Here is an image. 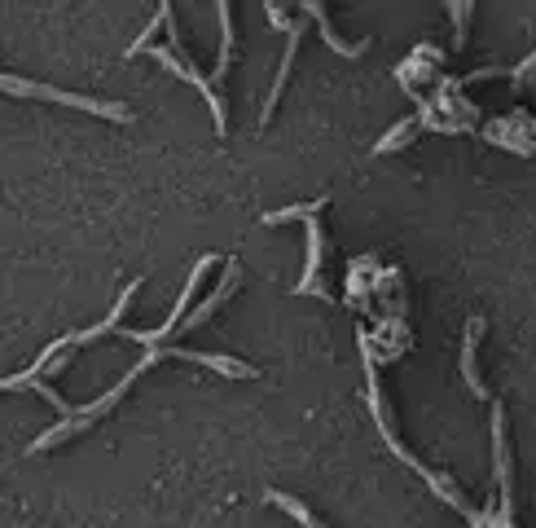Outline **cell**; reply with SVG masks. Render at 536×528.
<instances>
[{"label": "cell", "instance_id": "16", "mask_svg": "<svg viewBox=\"0 0 536 528\" xmlns=\"http://www.w3.org/2000/svg\"><path fill=\"white\" fill-rule=\"evenodd\" d=\"M264 502L282 506V511H286V515H295V520H299V524H304V528H326V524H321V520H317V515H312V511H308V506H304V502H299V498H290V493H282V489H268V493H264Z\"/></svg>", "mask_w": 536, "mask_h": 528}, {"label": "cell", "instance_id": "17", "mask_svg": "<svg viewBox=\"0 0 536 528\" xmlns=\"http://www.w3.org/2000/svg\"><path fill=\"white\" fill-rule=\"evenodd\" d=\"M449 9V18H453V49H466V27H471V14H475V5L471 0H457V5H444Z\"/></svg>", "mask_w": 536, "mask_h": 528}, {"label": "cell", "instance_id": "7", "mask_svg": "<svg viewBox=\"0 0 536 528\" xmlns=\"http://www.w3.org/2000/svg\"><path fill=\"white\" fill-rule=\"evenodd\" d=\"M264 18H268V27H277V31H282L286 44H282V66H277V75H273V88H268V97H264L260 128L273 124L277 102H282V93H286V84H290V71H295L299 40H304V31H308V18L299 14L295 5H282V0H268V5H264Z\"/></svg>", "mask_w": 536, "mask_h": 528}, {"label": "cell", "instance_id": "4", "mask_svg": "<svg viewBox=\"0 0 536 528\" xmlns=\"http://www.w3.org/2000/svg\"><path fill=\"white\" fill-rule=\"evenodd\" d=\"M326 198H312V203H295V207H277V212H264L260 216V225H290V220H299L304 225V234H308V256H304V278H299L290 291L295 295H308V300H326L334 304L339 295L326 286V278H321V269H326Z\"/></svg>", "mask_w": 536, "mask_h": 528}, {"label": "cell", "instance_id": "8", "mask_svg": "<svg viewBox=\"0 0 536 528\" xmlns=\"http://www.w3.org/2000/svg\"><path fill=\"white\" fill-rule=\"evenodd\" d=\"M0 93H9V97H36V102H53V106H71V110H84V115L110 119V124H132V110L124 102L66 93V88H53V84H40V80H22V75H5V71H0Z\"/></svg>", "mask_w": 536, "mask_h": 528}, {"label": "cell", "instance_id": "9", "mask_svg": "<svg viewBox=\"0 0 536 528\" xmlns=\"http://www.w3.org/2000/svg\"><path fill=\"white\" fill-rule=\"evenodd\" d=\"M387 300H405V286H400V269H387L378 256H356L348 264V295H343V304L348 308H378Z\"/></svg>", "mask_w": 536, "mask_h": 528}, {"label": "cell", "instance_id": "5", "mask_svg": "<svg viewBox=\"0 0 536 528\" xmlns=\"http://www.w3.org/2000/svg\"><path fill=\"white\" fill-rule=\"evenodd\" d=\"M163 31H167V44H150V58L163 66L167 75H176V80H185V84H194L198 88V97L207 102L211 110V124H216V137H229V106H225V93H220L216 84H211V75H203L194 62H189V53H185V44H181V31H176V5H167L163 0Z\"/></svg>", "mask_w": 536, "mask_h": 528}, {"label": "cell", "instance_id": "14", "mask_svg": "<svg viewBox=\"0 0 536 528\" xmlns=\"http://www.w3.org/2000/svg\"><path fill=\"white\" fill-rule=\"evenodd\" d=\"M484 330H488L484 317H471V322H466V335H462V379H466V388H471L475 401H493V392L479 379V339H484Z\"/></svg>", "mask_w": 536, "mask_h": 528}, {"label": "cell", "instance_id": "13", "mask_svg": "<svg viewBox=\"0 0 536 528\" xmlns=\"http://www.w3.org/2000/svg\"><path fill=\"white\" fill-rule=\"evenodd\" d=\"M295 9H299V14H304V18L317 22V27H321V40H326L330 49L339 53V58H348V62H356V58H361V53L374 44L370 36H365V40H343L339 31H334V22H330V14H326V5H321V0H299Z\"/></svg>", "mask_w": 536, "mask_h": 528}, {"label": "cell", "instance_id": "12", "mask_svg": "<svg viewBox=\"0 0 536 528\" xmlns=\"http://www.w3.org/2000/svg\"><path fill=\"white\" fill-rule=\"evenodd\" d=\"M479 80H506L515 93H523V97H532L536 102V44H532V53L519 66H475L471 75H462V88L479 84Z\"/></svg>", "mask_w": 536, "mask_h": 528}, {"label": "cell", "instance_id": "10", "mask_svg": "<svg viewBox=\"0 0 536 528\" xmlns=\"http://www.w3.org/2000/svg\"><path fill=\"white\" fill-rule=\"evenodd\" d=\"M444 80V49L440 44H418L409 58H400L396 66V84L409 93V102H422L435 84Z\"/></svg>", "mask_w": 536, "mask_h": 528}, {"label": "cell", "instance_id": "15", "mask_svg": "<svg viewBox=\"0 0 536 528\" xmlns=\"http://www.w3.org/2000/svg\"><path fill=\"white\" fill-rule=\"evenodd\" d=\"M418 132H422V124H418V119H413V115H409V119H400V124H392V128L383 132V137L374 141V146H370V154H374V159H383V154H396V150H405L409 141L418 137Z\"/></svg>", "mask_w": 536, "mask_h": 528}, {"label": "cell", "instance_id": "2", "mask_svg": "<svg viewBox=\"0 0 536 528\" xmlns=\"http://www.w3.org/2000/svg\"><path fill=\"white\" fill-rule=\"evenodd\" d=\"M145 286V278H132L124 291H119V300H115V308H110V313L102 317V322L97 326H80V330H66L62 339H53L49 348H40V357L31 361L27 370H18V374H9V379H0V392H40L44 401L53 405V410H58L62 418H71L75 414V405L66 401V396L53 388V374H62L66 366H71L75 361V352H80L84 344H97V339H106V335H115L119 326H124V313L132 308V300H137V291Z\"/></svg>", "mask_w": 536, "mask_h": 528}, {"label": "cell", "instance_id": "18", "mask_svg": "<svg viewBox=\"0 0 536 528\" xmlns=\"http://www.w3.org/2000/svg\"><path fill=\"white\" fill-rule=\"evenodd\" d=\"M159 31H163V9H154L150 27H145L141 36H137V40L128 44V49H124V58H141V53H145V49H150V44H154V36H159Z\"/></svg>", "mask_w": 536, "mask_h": 528}, {"label": "cell", "instance_id": "6", "mask_svg": "<svg viewBox=\"0 0 536 528\" xmlns=\"http://www.w3.org/2000/svg\"><path fill=\"white\" fill-rule=\"evenodd\" d=\"M413 119H418L427 132H444V137H457V132H479V106L466 102V97H462V80L449 75V71H444V80L418 102Z\"/></svg>", "mask_w": 536, "mask_h": 528}, {"label": "cell", "instance_id": "11", "mask_svg": "<svg viewBox=\"0 0 536 528\" xmlns=\"http://www.w3.org/2000/svg\"><path fill=\"white\" fill-rule=\"evenodd\" d=\"M479 137H484L488 146H497V150H510V154H519V159H532L536 154V119L528 115V110H510V115L488 119Z\"/></svg>", "mask_w": 536, "mask_h": 528}, {"label": "cell", "instance_id": "1", "mask_svg": "<svg viewBox=\"0 0 536 528\" xmlns=\"http://www.w3.org/2000/svg\"><path fill=\"white\" fill-rule=\"evenodd\" d=\"M159 361H189V366H203L211 374H220V379H238V383H255V379H260V366H251V361H242V357H229V352H198V348H181V344H154V348L141 352V361L110 392H102L97 401H88V405H75L71 418H58L49 432H40L27 445V454H49V449H58V445H66V440H75L80 432H88V427L115 410V405L132 392V383H137L141 374H150Z\"/></svg>", "mask_w": 536, "mask_h": 528}, {"label": "cell", "instance_id": "3", "mask_svg": "<svg viewBox=\"0 0 536 528\" xmlns=\"http://www.w3.org/2000/svg\"><path fill=\"white\" fill-rule=\"evenodd\" d=\"M365 357V405H370V418H374V427H378V436H383V445L392 449V454L405 462V467L413 471V476H418L422 484H427V489L435 493V498H440L444 506H453V511H462L466 520H475V506L466 502V493L457 489V484L449 480V476H440V471H431L427 462H422L418 454H409V445L405 440L396 436V423H392V405H387V396H383V383H378V366H374V357L370 352H361Z\"/></svg>", "mask_w": 536, "mask_h": 528}]
</instances>
